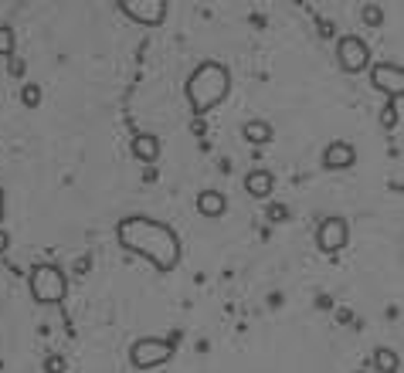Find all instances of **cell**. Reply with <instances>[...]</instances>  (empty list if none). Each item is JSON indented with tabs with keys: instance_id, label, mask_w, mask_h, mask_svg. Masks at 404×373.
I'll use <instances>...</instances> for the list:
<instances>
[{
	"instance_id": "cell-4",
	"label": "cell",
	"mask_w": 404,
	"mask_h": 373,
	"mask_svg": "<svg viewBox=\"0 0 404 373\" xmlns=\"http://www.w3.org/2000/svg\"><path fill=\"white\" fill-rule=\"evenodd\" d=\"M129 357H133V367L156 370V367H163V363L173 357V343H170V339H136Z\"/></svg>"
},
{
	"instance_id": "cell-16",
	"label": "cell",
	"mask_w": 404,
	"mask_h": 373,
	"mask_svg": "<svg viewBox=\"0 0 404 373\" xmlns=\"http://www.w3.org/2000/svg\"><path fill=\"white\" fill-rule=\"evenodd\" d=\"M14 44H17V38H14V28H0V55L4 58H14Z\"/></svg>"
},
{
	"instance_id": "cell-10",
	"label": "cell",
	"mask_w": 404,
	"mask_h": 373,
	"mask_svg": "<svg viewBox=\"0 0 404 373\" xmlns=\"http://www.w3.org/2000/svg\"><path fill=\"white\" fill-rule=\"evenodd\" d=\"M245 190H248L255 200H265V197L276 190V177H272L268 170H251L248 177H245Z\"/></svg>"
},
{
	"instance_id": "cell-12",
	"label": "cell",
	"mask_w": 404,
	"mask_h": 373,
	"mask_svg": "<svg viewBox=\"0 0 404 373\" xmlns=\"http://www.w3.org/2000/svg\"><path fill=\"white\" fill-rule=\"evenodd\" d=\"M224 208H228V200H224L221 190H201V197H197V210L204 218H221Z\"/></svg>"
},
{
	"instance_id": "cell-5",
	"label": "cell",
	"mask_w": 404,
	"mask_h": 373,
	"mask_svg": "<svg viewBox=\"0 0 404 373\" xmlns=\"http://www.w3.org/2000/svg\"><path fill=\"white\" fill-rule=\"evenodd\" d=\"M119 11H123L129 21H136V24H163V17H167V0H119Z\"/></svg>"
},
{
	"instance_id": "cell-17",
	"label": "cell",
	"mask_w": 404,
	"mask_h": 373,
	"mask_svg": "<svg viewBox=\"0 0 404 373\" xmlns=\"http://www.w3.org/2000/svg\"><path fill=\"white\" fill-rule=\"evenodd\" d=\"M21 102H24L28 109H38V106H41V85H24V92H21Z\"/></svg>"
},
{
	"instance_id": "cell-7",
	"label": "cell",
	"mask_w": 404,
	"mask_h": 373,
	"mask_svg": "<svg viewBox=\"0 0 404 373\" xmlns=\"http://www.w3.org/2000/svg\"><path fill=\"white\" fill-rule=\"evenodd\" d=\"M347 237H350V228L343 218H326V221L316 228V245H320V251H326V255H333V251L343 248Z\"/></svg>"
},
{
	"instance_id": "cell-6",
	"label": "cell",
	"mask_w": 404,
	"mask_h": 373,
	"mask_svg": "<svg viewBox=\"0 0 404 373\" xmlns=\"http://www.w3.org/2000/svg\"><path fill=\"white\" fill-rule=\"evenodd\" d=\"M336 61H340V68L347 71V75H357V71L367 68V61H370V48H367L360 38L347 34V38H340V44H336Z\"/></svg>"
},
{
	"instance_id": "cell-3",
	"label": "cell",
	"mask_w": 404,
	"mask_h": 373,
	"mask_svg": "<svg viewBox=\"0 0 404 373\" xmlns=\"http://www.w3.org/2000/svg\"><path fill=\"white\" fill-rule=\"evenodd\" d=\"M28 289L34 295V302L41 305H58L65 295H69V282H65V272L58 265H34L28 278Z\"/></svg>"
},
{
	"instance_id": "cell-13",
	"label": "cell",
	"mask_w": 404,
	"mask_h": 373,
	"mask_svg": "<svg viewBox=\"0 0 404 373\" xmlns=\"http://www.w3.org/2000/svg\"><path fill=\"white\" fill-rule=\"evenodd\" d=\"M245 139L255 143V146H265L272 139V126L262 123V119H251V123H245Z\"/></svg>"
},
{
	"instance_id": "cell-21",
	"label": "cell",
	"mask_w": 404,
	"mask_h": 373,
	"mask_svg": "<svg viewBox=\"0 0 404 373\" xmlns=\"http://www.w3.org/2000/svg\"><path fill=\"white\" fill-rule=\"evenodd\" d=\"M11 75H24V61L21 58H11Z\"/></svg>"
},
{
	"instance_id": "cell-11",
	"label": "cell",
	"mask_w": 404,
	"mask_h": 373,
	"mask_svg": "<svg viewBox=\"0 0 404 373\" xmlns=\"http://www.w3.org/2000/svg\"><path fill=\"white\" fill-rule=\"evenodd\" d=\"M133 156L140 163H156L160 160V139L150 136V133H140V136L133 139Z\"/></svg>"
},
{
	"instance_id": "cell-1",
	"label": "cell",
	"mask_w": 404,
	"mask_h": 373,
	"mask_svg": "<svg viewBox=\"0 0 404 373\" xmlns=\"http://www.w3.org/2000/svg\"><path fill=\"white\" fill-rule=\"evenodd\" d=\"M116 237L126 251H136L160 272H173L181 265V237L163 221L153 218H123L116 224Z\"/></svg>"
},
{
	"instance_id": "cell-14",
	"label": "cell",
	"mask_w": 404,
	"mask_h": 373,
	"mask_svg": "<svg viewBox=\"0 0 404 373\" xmlns=\"http://www.w3.org/2000/svg\"><path fill=\"white\" fill-rule=\"evenodd\" d=\"M374 367L380 373H398L401 370V357H398L394 349H388V346H380V349L374 353Z\"/></svg>"
},
{
	"instance_id": "cell-9",
	"label": "cell",
	"mask_w": 404,
	"mask_h": 373,
	"mask_svg": "<svg viewBox=\"0 0 404 373\" xmlns=\"http://www.w3.org/2000/svg\"><path fill=\"white\" fill-rule=\"evenodd\" d=\"M353 160H357V150L350 143H343V139L330 143L326 153H323V166L326 170H347V166H353Z\"/></svg>"
},
{
	"instance_id": "cell-22",
	"label": "cell",
	"mask_w": 404,
	"mask_h": 373,
	"mask_svg": "<svg viewBox=\"0 0 404 373\" xmlns=\"http://www.w3.org/2000/svg\"><path fill=\"white\" fill-rule=\"evenodd\" d=\"M7 248H11V235H7V231H0V255H4Z\"/></svg>"
},
{
	"instance_id": "cell-19",
	"label": "cell",
	"mask_w": 404,
	"mask_h": 373,
	"mask_svg": "<svg viewBox=\"0 0 404 373\" xmlns=\"http://www.w3.org/2000/svg\"><path fill=\"white\" fill-rule=\"evenodd\" d=\"M65 370H69V363H65V357H58V353H55V357H48V359H44V373H65Z\"/></svg>"
},
{
	"instance_id": "cell-2",
	"label": "cell",
	"mask_w": 404,
	"mask_h": 373,
	"mask_svg": "<svg viewBox=\"0 0 404 373\" xmlns=\"http://www.w3.org/2000/svg\"><path fill=\"white\" fill-rule=\"evenodd\" d=\"M228 88H231V71L221 61H204L187 78V98H191L194 112H211L214 106H221Z\"/></svg>"
},
{
	"instance_id": "cell-18",
	"label": "cell",
	"mask_w": 404,
	"mask_h": 373,
	"mask_svg": "<svg viewBox=\"0 0 404 373\" xmlns=\"http://www.w3.org/2000/svg\"><path fill=\"white\" fill-rule=\"evenodd\" d=\"M265 214H268V221H272V224L289 221V208H286V204H268V208H265Z\"/></svg>"
},
{
	"instance_id": "cell-8",
	"label": "cell",
	"mask_w": 404,
	"mask_h": 373,
	"mask_svg": "<svg viewBox=\"0 0 404 373\" xmlns=\"http://www.w3.org/2000/svg\"><path fill=\"white\" fill-rule=\"evenodd\" d=\"M370 82H374V88H380V92L390 96V98H401L404 96V71H401V65H390V61L374 65V71H370Z\"/></svg>"
},
{
	"instance_id": "cell-23",
	"label": "cell",
	"mask_w": 404,
	"mask_h": 373,
	"mask_svg": "<svg viewBox=\"0 0 404 373\" xmlns=\"http://www.w3.org/2000/svg\"><path fill=\"white\" fill-rule=\"evenodd\" d=\"M0 221H4V194H0Z\"/></svg>"
},
{
	"instance_id": "cell-15",
	"label": "cell",
	"mask_w": 404,
	"mask_h": 373,
	"mask_svg": "<svg viewBox=\"0 0 404 373\" xmlns=\"http://www.w3.org/2000/svg\"><path fill=\"white\" fill-rule=\"evenodd\" d=\"M401 123V112H398V98H388V106L380 112V126L384 129H394V126Z\"/></svg>"
},
{
	"instance_id": "cell-20",
	"label": "cell",
	"mask_w": 404,
	"mask_h": 373,
	"mask_svg": "<svg viewBox=\"0 0 404 373\" xmlns=\"http://www.w3.org/2000/svg\"><path fill=\"white\" fill-rule=\"evenodd\" d=\"M363 21H367V24H380V21H384V14H380V7H377V4H363Z\"/></svg>"
}]
</instances>
